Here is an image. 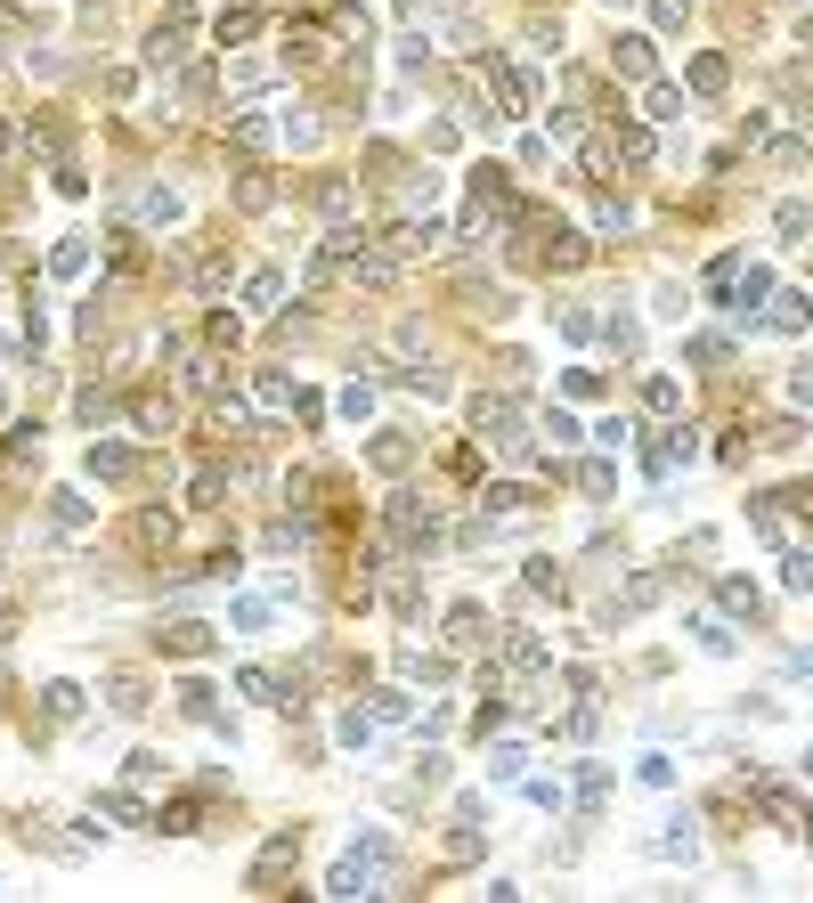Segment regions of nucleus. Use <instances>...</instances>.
Returning <instances> with one entry per match:
<instances>
[{"label": "nucleus", "mask_w": 813, "mask_h": 903, "mask_svg": "<svg viewBox=\"0 0 813 903\" xmlns=\"http://www.w3.org/2000/svg\"><path fill=\"white\" fill-rule=\"evenodd\" d=\"M765 293H773V269L740 261V253H724V261L708 269V301H716V310H757Z\"/></svg>", "instance_id": "obj_1"}, {"label": "nucleus", "mask_w": 813, "mask_h": 903, "mask_svg": "<svg viewBox=\"0 0 813 903\" xmlns=\"http://www.w3.org/2000/svg\"><path fill=\"white\" fill-rule=\"evenodd\" d=\"M488 74H496V98H505L513 114L537 106V74H529V66H513V57H488Z\"/></svg>", "instance_id": "obj_2"}, {"label": "nucleus", "mask_w": 813, "mask_h": 903, "mask_svg": "<svg viewBox=\"0 0 813 903\" xmlns=\"http://www.w3.org/2000/svg\"><path fill=\"white\" fill-rule=\"evenodd\" d=\"M610 66H618V74H627V82H651V74H659V49H651L643 33H627V41H618V49H610Z\"/></svg>", "instance_id": "obj_3"}, {"label": "nucleus", "mask_w": 813, "mask_h": 903, "mask_svg": "<svg viewBox=\"0 0 813 903\" xmlns=\"http://www.w3.org/2000/svg\"><path fill=\"white\" fill-rule=\"evenodd\" d=\"M383 521H391V537H423V521H431V513H423V497H415V489H391V513H383Z\"/></svg>", "instance_id": "obj_4"}, {"label": "nucleus", "mask_w": 813, "mask_h": 903, "mask_svg": "<svg viewBox=\"0 0 813 903\" xmlns=\"http://www.w3.org/2000/svg\"><path fill=\"white\" fill-rule=\"evenodd\" d=\"M659 863H700V830L692 822H667L659 830Z\"/></svg>", "instance_id": "obj_5"}, {"label": "nucleus", "mask_w": 813, "mask_h": 903, "mask_svg": "<svg viewBox=\"0 0 813 903\" xmlns=\"http://www.w3.org/2000/svg\"><path fill=\"white\" fill-rule=\"evenodd\" d=\"M285 301V269H253L244 277V310H277Z\"/></svg>", "instance_id": "obj_6"}, {"label": "nucleus", "mask_w": 813, "mask_h": 903, "mask_svg": "<svg viewBox=\"0 0 813 903\" xmlns=\"http://www.w3.org/2000/svg\"><path fill=\"white\" fill-rule=\"evenodd\" d=\"M179 375H187V391H204V399H220V391H228V367H220L212 350H204V358H187Z\"/></svg>", "instance_id": "obj_7"}, {"label": "nucleus", "mask_w": 813, "mask_h": 903, "mask_svg": "<svg viewBox=\"0 0 813 903\" xmlns=\"http://www.w3.org/2000/svg\"><path fill=\"white\" fill-rule=\"evenodd\" d=\"M724 82H732V66H724L716 49H700V57H692V90H700V98H724Z\"/></svg>", "instance_id": "obj_8"}, {"label": "nucleus", "mask_w": 813, "mask_h": 903, "mask_svg": "<svg viewBox=\"0 0 813 903\" xmlns=\"http://www.w3.org/2000/svg\"><path fill=\"white\" fill-rule=\"evenodd\" d=\"M431 245H440V228H431V220H407V228L391 236V253H399V261H415V253H431Z\"/></svg>", "instance_id": "obj_9"}, {"label": "nucleus", "mask_w": 813, "mask_h": 903, "mask_svg": "<svg viewBox=\"0 0 813 903\" xmlns=\"http://www.w3.org/2000/svg\"><path fill=\"white\" fill-rule=\"evenodd\" d=\"M366 887H374V871H366V863H358V855H350V863H334V871H326V895H366Z\"/></svg>", "instance_id": "obj_10"}, {"label": "nucleus", "mask_w": 813, "mask_h": 903, "mask_svg": "<svg viewBox=\"0 0 813 903\" xmlns=\"http://www.w3.org/2000/svg\"><path fill=\"white\" fill-rule=\"evenodd\" d=\"M82 261H90V245H82V236H66V245L49 253V277H57V285H74V277H82Z\"/></svg>", "instance_id": "obj_11"}, {"label": "nucleus", "mask_w": 813, "mask_h": 903, "mask_svg": "<svg viewBox=\"0 0 813 903\" xmlns=\"http://www.w3.org/2000/svg\"><path fill=\"white\" fill-rule=\"evenodd\" d=\"M90 472H98V480H122V472H131V448H122V440H98V448H90Z\"/></svg>", "instance_id": "obj_12"}, {"label": "nucleus", "mask_w": 813, "mask_h": 903, "mask_svg": "<svg viewBox=\"0 0 813 903\" xmlns=\"http://www.w3.org/2000/svg\"><path fill=\"white\" fill-rule=\"evenodd\" d=\"M391 855H399V847H391V838H383V830H358V863H366L374 879H383V871H391Z\"/></svg>", "instance_id": "obj_13"}, {"label": "nucleus", "mask_w": 813, "mask_h": 903, "mask_svg": "<svg viewBox=\"0 0 813 903\" xmlns=\"http://www.w3.org/2000/svg\"><path fill=\"white\" fill-rule=\"evenodd\" d=\"M139 220H147V228H171V220H179V196H171V188H147V196H139Z\"/></svg>", "instance_id": "obj_14"}, {"label": "nucleus", "mask_w": 813, "mask_h": 903, "mask_svg": "<svg viewBox=\"0 0 813 903\" xmlns=\"http://www.w3.org/2000/svg\"><path fill=\"white\" fill-rule=\"evenodd\" d=\"M765 326H773V334H805V301H797V293H781L773 310H765Z\"/></svg>", "instance_id": "obj_15"}, {"label": "nucleus", "mask_w": 813, "mask_h": 903, "mask_svg": "<svg viewBox=\"0 0 813 903\" xmlns=\"http://www.w3.org/2000/svg\"><path fill=\"white\" fill-rule=\"evenodd\" d=\"M374 472H383V480H399V472H407V440H399V432H383V440H374Z\"/></svg>", "instance_id": "obj_16"}, {"label": "nucleus", "mask_w": 813, "mask_h": 903, "mask_svg": "<svg viewBox=\"0 0 813 903\" xmlns=\"http://www.w3.org/2000/svg\"><path fill=\"white\" fill-rule=\"evenodd\" d=\"M472 204H480V212L505 204V171H472Z\"/></svg>", "instance_id": "obj_17"}, {"label": "nucleus", "mask_w": 813, "mask_h": 903, "mask_svg": "<svg viewBox=\"0 0 813 903\" xmlns=\"http://www.w3.org/2000/svg\"><path fill=\"white\" fill-rule=\"evenodd\" d=\"M692 635H700V643H708V651H716V659H724V651H732V627H724V619H716V611H700V619H692Z\"/></svg>", "instance_id": "obj_18"}, {"label": "nucleus", "mask_w": 813, "mask_h": 903, "mask_svg": "<svg viewBox=\"0 0 813 903\" xmlns=\"http://www.w3.org/2000/svg\"><path fill=\"white\" fill-rule=\"evenodd\" d=\"M553 318H561V334H570V342H594V310H578V301H561Z\"/></svg>", "instance_id": "obj_19"}, {"label": "nucleus", "mask_w": 813, "mask_h": 903, "mask_svg": "<svg viewBox=\"0 0 813 903\" xmlns=\"http://www.w3.org/2000/svg\"><path fill=\"white\" fill-rule=\"evenodd\" d=\"M602 798H610V773H602V765H586V773H578V806H586V814H594V806H602Z\"/></svg>", "instance_id": "obj_20"}, {"label": "nucleus", "mask_w": 813, "mask_h": 903, "mask_svg": "<svg viewBox=\"0 0 813 903\" xmlns=\"http://www.w3.org/2000/svg\"><path fill=\"white\" fill-rule=\"evenodd\" d=\"M74 415H82V424L98 432V424H106V415H114V391H82V399H74Z\"/></svg>", "instance_id": "obj_21"}, {"label": "nucleus", "mask_w": 813, "mask_h": 903, "mask_svg": "<svg viewBox=\"0 0 813 903\" xmlns=\"http://www.w3.org/2000/svg\"><path fill=\"white\" fill-rule=\"evenodd\" d=\"M773 236H781V245H797V236H805V204H773Z\"/></svg>", "instance_id": "obj_22"}, {"label": "nucleus", "mask_w": 813, "mask_h": 903, "mask_svg": "<svg viewBox=\"0 0 813 903\" xmlns=\"http://www.w3.org/2000/svg\"><path fill=\"white\" fill-rule=\"evenodd\" d=\"M269 196H277V179H269V171H261V179H244V188H236V204H244V212H269Z\"/></svg>", "instance_id": "obj_23"}, {"label": "nucleus", "mask_w": 813, "mask_h": 903, "mask_svg": "<svg viewBox=\"0 0 813 903\" xmlns=\"http://www.w3.org/2000/svg\"><path fill=\"white\" fill-rule=\"evenodd\" d=\"M724 611H740V619H757V586H748V578H724Z\"/></svg>", "instance_id": "obj_24"}, {"label": "nucleus", "mask_w": 813, "mask_h": 903, "mask_svg": "<svg viewBox=\"0 0 813 903\" xmlns=\"http://www.w3.org/2000/svg\"><path fill=\"white\" fill-rule=\"evenodd\" d=\"M261 546H269V554H301V521H277V529H261Z\"/></svg>", "instance_id": "obj_25"}, {"label": "nucleus", "mask_w": 813, "mask_h": 903, "mask_svg": "<svg viewBox=\"0 0 813 903\" xmlns=\"http://www.w3.org/2000/svg\"><path fill=\"white\" fill-rule=\"evenodd\" d=\"M41 700H49V716H82V684H49Z\"/></svg>", "instance_id": "obj_26"}, {"label": "nucleus", "mask_w": 813, "mask_h": 903, "mask_svg": "<svg viewBox=\"0 0 813 903\" xmlns=\"http://www.w3.org/2000/svg\"><path fill=\"white\" fill-rule=\"evenodd\" d=\"M163 651H212L204 627H163Z\"/></svg>", "instance_id": "obj_27"}, {"label": "nucleus", "mask_w": 813, "mask_h": 903, "mask_svg": "<svg viewBox=\"0 0 813 903\" xmlns=\"http://www.w3.org/2000/svg\"><path fill=\"white\" fill-rule=\"evenodd\" d=\"M675 106H683V98H675L667 82H643V114H659V123H667V114H675Z\"/></svg>", "instance_id": "obj_28"}, {"label": "nucleus", "mask_w": 813, "mask_h": 903, "mask_svg": "<svg viewBox=\"0 0 813 903\" xmlns=\"http://www.w3.org/2000/svg\"><path fill=\"white\" fill-rule=\"evenodd\" d=\"M318 212H326V220H334V228H342V220H350V188H342V179H334V188H318Z\"/></svg>", "instance_id": "obj_29"}, {"label": "nucleus", "mask_w": 813, "mask_h": 903, "mask_svg": "<svg viewBox=\"0 0 813 903\" xmlns=\"http://www.w3.org/2000/svg\"><path fill=\"white\" fill-rule=\"evenodd\" d=\"M204 342H212V350H236V318L212 310V318H204Z\"/></svg>", "instance_id": "obj_30"}, {"label": "nucleus", "mask_w": 813, "mask_h": 903, "mask_svg": "<svg viewBox=\"0 0 813 903\" xmlns=\"http://www.w3.org/2000/svg\"><path fill=\"white\" fill-rule=\"evenodd\" d=\"M277 131H269V114H244V123H236V147H269Z\"/></svg>", "instance_id": "obj_31"}, {"label": "nucleus", "mask_w": 813, "mask_h": 903, "mask_svg": "<svg viewBox=\"0 0 813 903\" xmlns=\"http://www.w3.org/2000/svg\"><path fill=\"white\" fill-rule=\"evenodd\" d=\"M285 139H293V147H318V114H309V106H293V123H285Z\"/></svg>", "instance_id": "obj_32"}, {"label": "nucleus", "mask_w": 813, "mask_h": 903, "mask_svg": "<svg viewBox=\"0 0 813 903\" xmlns=\"http://www.w3.org/2000/svg\"><path fill=\"white\" fill-rule=\"evenodd\" d=\"M683 17H692V0H651V25H659V33H675Z\"/></svg>", "instance_id": "obj_33"}, {"label": "nucleus", "mask_w": 813, "mask_h": 903, "mask_svg": "<svg viewBox=\"0 0 813 903\" xmlns=\"http://www.w3.org/2000/svg\"><path fill=\"white\" fill-rule=\"evenodd\" d=\"M594 228H610V236H627V228H635V212H627V204H594Z\"/></svg>", "instance_id": "obj_34"}, {"label": "nucleus", "mask_w": 813, "mask_h": 903, "mask_svg": "<svg viewBox=\"0 0 813 903\" xmlns=\"http://www.w3.org/2000/svg\"><path fill=\"white\" fill-rule=\"evenodd\" d=\"M49 513H57V529H82V521H90V505H82V497H49Z\"/></svg>", "instance_id": "obj_35"}, {"label": "nucleus", "mask_w": 813, "mask_h": 903, "mask_svg": "<svg viewBox=\"0 0 813 903\" xmlns=\"http://www.w3.org/2000/svg\"><path fill=\"white\" fill-rule=\"evenodd\" d=\"M342 415H350V424H366V415H374V391H366V383H350V391H342Z\"/></svg>", "instance_id": "obj_36"}, {"label": "nucleus", "mask_w": 813, "mask_h": 903, "mask_svg": "<svg viewBox=\"0 0 813 903\" xmlns=\"http://www.w3.org/2000/svg\"><path fill=\"white\" fill-rule=\"evenodd\" d=\"M236 627H244V635H261V627H269V602L244 594V602H236Z\"/></svg>", "instance_id": "obj_37"}, {"label": "nucleus", "mask_w": 813, "mask_h": 903, "mask_svg": "<svg viewBox=\"0 0 813 903\" xmlns=\"http://www.w3.org/2000/svg\"><path fill=\"white\" fill-rule=\"evenodd\" d=\"M529 586H537L545 602H561V570H553V562H529Z\"/></svg>", "instance_id": "obj_38"}, {"label": "nucleus", "mask_w": 813, "mask_h": 903, "mask_svg": "<svg viewBox=\"0 0 813 903\" xmlns=\"http://www.w3.org/2000/svg\"><path fill=\"white\" fill-rule=\"evenodd\" d=\"M643 399H651V415H675V383L659 375V383H643Z\"/></svg>", "instance_id": "obj_39"}, {"label": "nucleus", "mask_w": 813, "mask_h": 903, "mask_svg": "<svg viewBox=\"0 0 813 903\" xmlns=\"http://www.w3.org/2000/svg\"><path fill=\"white\" fill-rule=\"evenodd\" d=\"M781 578L789 586H813V554H781Z\"/></svg>", "instance_id": "obj_40"}, {"label": "nucleus", "mask_w": 813, "mask_h": 903, "mask_svg": "<svg viewBox=\"0 0 813 903\" xmlns=\"http://www.w3.org/2000/svg\"><path fill=\"white\" fill-rule=\"evenodd\" d=\"M9 147H17V131H9V123H0V155H9Z\"/></svg>", "instance_id": "obj_41"}, {"label": "nucleus", "mask_w": 813, "mask_h": 903, "mask_svg": "<svg viewBox=\"0 0 813 903\" xmlns=\"http://www.w3.org/2000/svg\"><path fill=\"white\" fill-rule=\"evenodd\" d=\"M805 847H813V814H805Z\"/></svg>", "instance_id": "obj_42"}, {"label": "nucleus", "mask_w": 813, "mask_h": 903, "mask_svg": "<svg viewBox=\"0 0 813 903\" xmlns=\"http://www.w3.org/2000/svg\"><path fill=\"white\" fill-rule=\"evenodd\" d=\"M610 9H627V0H610Z\"/></svg>", "instance_id": "obj_43"}, {"label": "nucleus", "mask_w": 813, "mask_h": 903, "mask_svg": "<svg viewBox=\"0 0 813 903\" xmlns=\"http://www.w3.org/2000/svg\"><path fill=\"white\" fill-rule=\"evenodd\" d=\"M0 350H9V334H0Z\"/></svg>", "instance_id": "obj_44"}]
</instances>
